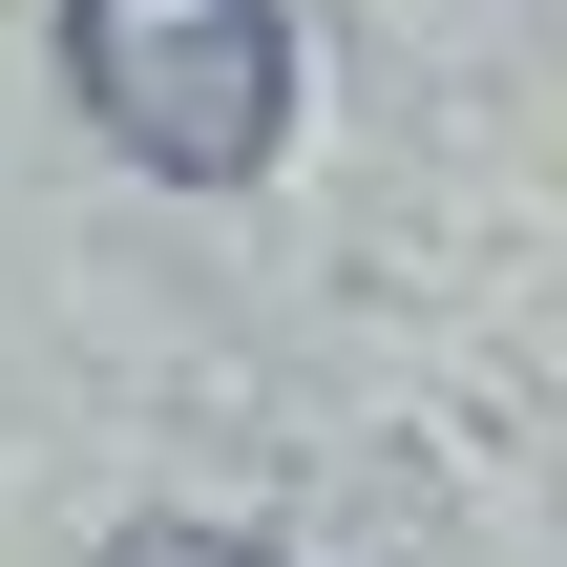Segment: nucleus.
I'll return each mask as SVG.
<instances>
[{
  "label": "nucleus",
  "instance_id": "obj_2",
  "mask_svg": "<svg viewBox=\"0 0 567 567\" xmlns=\"http://www.w3.org/2000/svg\"><path fill=\"white\" fill-rule=\"evenodd\" d=\"M105 567H274L252 526H105Z\"/></svg>",
  "mask_w": 567,
  "mask_h": 567
},
{
  "label": "nucleus",
  "instance_id": "obj_1",
  "mask_svg": "<svg viewBox=\"0 0 567 567\" xmlns=\"http://www.w3.org/2000/svg\"><path fill=\"white\" fill-rule=\"evenodd\" d=\"M63 84L147 189H252L295 126V21L274 0H63Z\"/></svg>",
  "mask_w": 567,
  "mask_h": 567
}]
</instances>
